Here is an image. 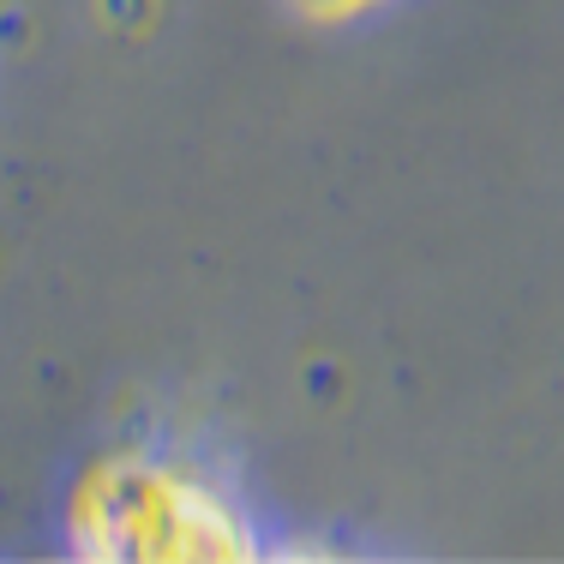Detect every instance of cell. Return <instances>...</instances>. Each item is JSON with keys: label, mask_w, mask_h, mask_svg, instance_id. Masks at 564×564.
Segmentation results:
<instances>
[{"label": "cell", "mask_w": 564, "mask_h": 564, "mask_svg": "<svg viewBox=\"0 0 564 564\" xmlns=\"http://www.w3.org/2000/svg\"><path fill=\"white\" fill-rule=\"evenodd\" d=\"M301 7H313V12H348V7H367V0H301Z\"/></svg>", "instance_id": "2"}, {"label": "cell", "mask_w": 564, "mask_h": 564, "mask_svg": "<svg viewBox=\"0 0 564 564\" xmlns=\"http://www.w3.org/2000/svg\"><path fill=\"white\" fill-rule=\"evenodd\" d=\"M85 553L97 558H235L240 522L198 480L169 468H102L85 499Z\"/></svg>", "instance_id": "1"}]
</instances>
